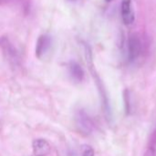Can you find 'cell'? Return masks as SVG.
I'll use <instances>...</instances> for the list:
<instances>
[{"mask_svg": "<svg viewBox=\"0 0 156 156\" xmlns=\"http://www.w3.org/2000/svg\"><path fill=\"white\" fill-rule=\"evenodd\" d=\"M126 51H127V59L129 60L130 63H133L139 59V57L142 55L144 51V43L139 35L132 34L129 36L127 40Z\"/></svg>", "mask_w": 156, "mask_h": 156, "instance_id": "obj_1", "label": "cell"}, {"mask_svg": "<svg viewBox=\"0 0 156 156\" xmlns=\"http://www.w3.org/2000/svg\"><path fill=\"white\" fill-rule=\"evenodd\" d=\"M75 124L77 130L85 136L90 135L93 131V121L84 109H79L75 114Z\"/></svg>", "mask_w": 156, "mask_h": 156, "instance_id": "obj_2", "label": "cell"}, {"mask_svg": "<svg viewBox=\"0 0 156 156\" xmlns=\"http://www.w3.org/2000/svg\"><path fill=\"white\" fill-rule=\"evenodd\" d=\"M0 48L2 49L3 54L6 59V61L14 67L18 66L20 63V57L18 51L7 38L2 37L0 39Z\"/></svg>", "mask_w": 156, "mask_h": 156, "instance_id": "obj_3", "label": "cell"}, {"mask_svg": "<svg viewBox=\"0 0 156 156\" xmlns=\"http://www.w3.org/2000/svg\"><path fill=\"white\" fill-rule=\"evenodd\" d=\"M51 47V37L48 34L40 35L36 44V56L42 59L49 51Z\"/></svg>", "mask_w": 156, "mask_h": 156, "instance_id": "obj_4", "label": "cell"}, {"mask_svg": "<svg viewBox=\"0 0 156 156\" xmlns=\"http://www.w3.org/2000/svg\"><path fill=\"white\" fill-rule=\"evenodd\" d=\"M121 16L123 23L126 26H130L134 22V13L133 10L132 0H122L121 4Z\"/></svg>", "mask_w": 156, "mask_h": 156, "instance_id": "obj_5", "label": "cell"}, {"mask_svg": "<svg viewBox=\"0 0 156 156\" xmlns=\"http://www.w3.org/2000/svg\"><path fill=\"white\" fill-rule=\"evenodd\" d=\"M33 153L35 156L48 155L51 150L49 143L44 139H37L33 142L32 144Z\"/></svg>", "mask_w": 156, "mask_h": 156, "instance_id": "obj_6", "label": "cell"}, {"mask_svg": "<svg viewBox=\"0 0 156 156\" xmlns=\"http://www.w3.org/2000/svg\"><path fill=\"white\" fill-rule=\"evenodd\" d=\"M69 74L71 79L76 83H80L84 79V71L77 62L71 61L69 63Z\"/></svg>", "mask_w": 156, "mask_h": 156, "instance_id": "obj_7", "label": "cell"}, {"mask_svg": "<svg viewBox=\"0 0 156 156\" xmlns=\"http://www.w3.org/2000/svg\"><path fill=\"white\" fill-rule=\"evenodd\" d=\"M80 152V156H94L95 154L93 148L89 145H83Z\"/></svg>", "mask_w": 156, "mask_h": 156, "instance_id": "obj_8", "label": "cell"}, {"mask_svg": "<svg viewBox=\"0 0 156 156\" xmlns=\"http://www.w3.org/2000/svg\"><path fill=\"white\" fill-rule=\"evenodd\" d=\"M144 156H156L155 148L153 147V146L149 147V148L146 150V152H145V154H144Z\"/></svg>", "mask_w": 156, "mask_h": 156, "instance_id": "obj_9", "label": "cell"}, {"mask_svg": "<svg viewBox=\"0 0 156 156\" xmlns=\"http://www.w3.org/2000/svg\"><path fill=\"white\" fill-rule=\"evenodd\" d=\"M105 1H107V2H112V0H105Z\"/></svg>", "mask_w": 156, "mask_h": 156, "instance_id": "obj_10", "label": "cell"}, {"mask_svg": "<svg viewBox=\"0 0 156 156\" xmlns=\"http://www.w3.org/2000/svg\"><path fill=\"white\" fill-rule=\"evenodd\" d=\"M69 1H75V0H69Z\"/></svg>", "mask_w": 156, "mask_h": 156, "instance_id": "obj_11", "label": "cell"}]
</instances>
